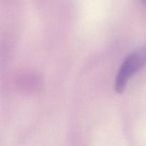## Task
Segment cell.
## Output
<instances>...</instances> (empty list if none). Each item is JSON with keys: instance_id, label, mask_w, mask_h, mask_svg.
Here are the masks:
<instances>
[{"instance_id": "6da1fadb", "label": "cell", "mask_w": 146, "mask_h": 146, "mask_svg": "<svg viewBox=\"0 0 146 146\" xmlns=\"http://www.w3.org/2000/svg\"><path fill=\"white\" fill-rule=\"evenodd\" d=\"M146 66V46L131 53L124 59L117 73L115 91L121 94L124 92L130 78Z\"/></svg>"}, {"instance_id": "7a4b0ae2", "label": "cell", "mask_w": 146, "mask_h": 146, "mask_svg": "<svg viewBox=\"0 0 146 146\" xmlns=\"http://www.w3.org/2000/svg\"><path fill=\"white\" fill-rule=\"evenodd\" d=\"M143 1H144V2H146V0H142Z\"/></svg>"}]
</instances>
